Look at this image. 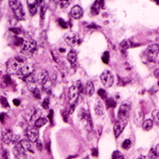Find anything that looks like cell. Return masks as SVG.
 <instances>
[{
  "mask_svg": "<svg viewBox=\"0 0 159 159\" xmlns=\"http://www.w3.org/2000/svg\"><path fill=\"white\" fill-rule=\"evenodd\" d=\"M26 63L27 62H26L25 57H23V56L16 57V58H14V59L9 60V61L7 62V70L11 74H16L17 75L18 71L20 70V68Z\"/></svg>",
  "mask_w": 159,
  "mask_h": 159,
  "instance_id": "obj_1",
  "label": "cell"
},
{
  "mask_svg": "<svg viewBox=\"0 0 159 159\" xmlns=\"http://www.w3.org/2000/svg\"><path fill=\"white\" fill-rule=\"evenodd\" d=\"M37 49V42L32 39H25L23 45L21 47V53L24 56H32L33 53Z\"/></svg>",
  "mask_w": 159,
  "mask_h": 159,
  "instance_id": "obj_2",
  "label": "cell"
},
{
  "mask_svg": "<svg viewBox=\"0 0 159 159\" xmlns=\"http://www.w3.org/2000/svg\"><path fill=\"white\" fill-rule=\"evenodd\" d=\"M9 5H10L11 9H12L15 16L17 19H20V20L25 19V13L23 11V8H22L20 1H10Z\"/></svg>",
  "mask_w": 159,
  "mask_h": 159,
  "instance_id": "obj_3",
  "label": "cell"
},
{
  "mask_svg": "<svg viewBox=\"0 0 159 159\" xmlns=\"http://www.w3.org/2000/svg\"><path fill=\"white\" fill-rule=\"evenodd\" d=\"M23 117L27 122H36L41 117V111L36 107H30L23 112Z\"/></svg>",
  "mask_w": 159,
  "mask_h": 159,
  "instance_id": "obj_4",
  "label": "cell"
},
{
  "mask_svg": "<svg viewBox=\"0 0 159 159\" xmlns=\"http://www.w3.org/2000/svg\"><path fill=\"white\" fill-rule=\"evenodd\" d=\"M158 53H159V45L153 43L148 46V48L145 51V56L150 61H154L157 58Z\"/></svg>",
  "mask_w": 159,
  "mask_h": 159,
  "instance_id": "obj_5",
  "label": "cell"
},
{
  "mask_svg": "<svg viewBox=\"0 0 159 159\" xmlns=\"http://www.w3.org/2000/svg\"><path fill=\"white\" fill-rule=\"evenodd\" d=\"M80 91L77 85H72L69 88V104H70V112H72L78 103Z\"/></svg>",
  "mask_w": 159,
  "mask_h": 159,
  "instance_id": "obj_6",
  "label": "cell"
},
{
  "mask_svg": "<svg viewBox=\"0 0 159 159\" xmlns=\"http://www.w3.org/2000/svg\"><path fill=\"white\" fill-rule=\"evenodd\" d=\"M25 135L29 141L34 143L39 140V131L38 128H36L35 126H30L25 129Z\"/></svg>",
  "mask_w": 159,
  "mask_h": 159,
  "instance_id": "obj_7",
  "label": "cell"
},
{
  "mask_svg": "<svg viewBox=\"0 0 159 159\" xmlns=\"http://www.w3.org/2000/svg\"><path fill=\"white\" fill-rule=\"evenodd\" d=\"M79 117H80V119H81V120L85 124L86 129H87L88 130H91V129H92L93 124H92L91 116H90L88 110H85L84 108H82L81 110H80Z\"/></svg>",
  "mask_w": 159,
  "mask_h": 159,
  "instance_id": "obj_8",
  "label": "cell"
},
{
  "mask_svg": "<svg viewBox=\"0 0 159 159\" xmlns=\"http://www.w3.org/2000/svg\"><path fill=\"white\" fill-rule=\"evenodd\" d=\"M101 81L106 88H108L111 87L113 83H114V78H113L112 74L109 71L106 70L101 74Z\"/></svg>",
  "mask_w": 159,
  "mask_h": 159,
  "instance_id": "obj_9",
  "label": "cell"
},
{
  "mask_svg": "<svg viewBox=\"0 0 159 159\" xmlns=\"http://www.w3.org/2000/svg\"><path fill=\"white\" fill-rule=\"evenodd\" d=\"M128 125V119H117L114 124V135L115 137H119V135L123 132L124 129Z\"/></svg>",
  "mask_w": 159,
  "mask_h": 159,
  "instance_id": "obj_10",
  "label": "cell"
},
{
  "mask_svg": "<svg viewBox=\"0 0 159 159\" xmlns=\"http://www.w3.org/2000/svg\"><path fill=\"white\" fill-rule=\"evenodd\" d=\"M34 73V65L32 63H26L20 68V70L18 71L17 75L20 78L26 79L29 76H31Z\"/></svg>",
  "mask_w": 159,
  "mask_h": 159,
  "instance_id": "obj_11",
  "label": "cell"
},
{
  "mask_svg": "<svg viewBox=\"0 0 159 159\" xmlns=\"http://www.w3.org/2000/svg\"><path fill=\"white\" fill-rule=\"evenodd\" d=\"M48 77H49V73L46 70H39L37 74H36V82L39 85H44L48 81Z\"/></svg>",
  "mask_w": 159,
  "mask_h": 159,
  "instance_id": "obj_12",
  "label": "cell"
},
{
  "mask_svg": "<svg viewBox=\"0 0 159 159\" xmlns=\"http://www.w3.org/2000/svg\"><path fill=\"white\" fill-rule=\"evenodd\" d=\"M1 135H2V140L5 144L8 145V144H11L12 142H14L15 134L11 129H4L1 132Z\"/></svg>",
  "mask_w": 159,
  "mask_h": 159,
  "instance_id": "obj_13",
  "label": "cell"
},
{
  "mask_svg": "<svg viewBox=\"0 0 159 159\" xmlns=\"http://www.w3.org/2000/svg\"><path fill=\"white\" fill-rule=\"evenodd\" d=\"M16 145H18L24 152L34 153V146H33L32 142L29 141L28 139H21Z\"/></svg>",
  "mask_w": 159,
  "mask_h": 159,
  "instance_id": "obj_14",
  "label": "cell"
},
{
  "mask_svg": "<svg viewBox=\"0 0 159 159\" xmlns=\"http://www.w3.org/2000/svg\"><path fill=\"white\" fill-rule=\"evenodd\" d=\"M64 40L66 41V43L69 44L70 46H75V45H77L80 42L78 36L76 35V34L72 33V32L65 34V35H64Z\"/></svg>",
  "mask_w": 159,
  "mask_h": 159,
  "instance_id": "obj_15",
  "label": "cell"
},
{
  "mask_svg": "<svg viewBox=\"0 0 159 159\" xmlns=\"http://www.w3.org/2000/svg\"><path fill=\"white\" fill-rule=\"evenodd\" d=\"M130 107L128 104H123L118 110V116L117 119H127L129 114Z\"/></svg>",
  "mask_w": 159,
  "mask_h": 159,
  "instance_id": "obj_16",
  "label": "cell"
},
{
  "mask_svg": "<svg viewBox=\"0 0 159 159\" xmlns=\"http://www.w3.org/2000/svg\"><path fill=\"white\" fill-rule=\"evenodd\" d=\"M14 156L16 159H30L26 152L22 150L18 145H16L14 148Z\"/></svg>",
  "mask_w": 159,
  "mask_h": 159,
  "instance_id": "obj_17",
  "label": "cell"
},
{
  "mask_svg": "<svg viewBox=\"0 0 159 159\" xmlns=\"http://www.w3.org/2000/svg\"><path fill=\"white\" fill-rule=\"evenodd\" d=\"M70 16L74 19H80V18H82L83 16H84V11L81 8V6L75 5L74 7H72L71 11H70Z\"/></svg>",
  "mask_w": 159,
  "mask_h": 159,
  "instance_id": "obj_18",
  "label": "cell"
},
{
  "mask_svg": "<svg viewBox=\"0 0 159 159\" xmlns=\"http://www.w3.org/2000/svg\"><path fill=\"white\" fill-rule=\"evenodd\" d=\"M105 3L103 1H95L91 7V14L92 16H98L100 11L104 8Z\"/></svg>",
  "mask_w": 159,
  "mask_h": 159,
  "instance_id": "obj_19",
  "label": "cell"
},
{
  "mask_svg": "<svg viewBox=\"0 0 159 159\" xmlns=\"http://www.w3.org/2000/svg\"><path fill=\"white\" fill-rule=\"evenodd\" d=\"M27 5H28V10L31 16H35L38 11V1H34V0L31 1V0H28Z\"/></svg>",
  "mask_w": 159,
  "mask_h": 159,
  "instance_id": "obj_20",
  "label": "cell"
},
{
  "mask_svg": "<svg viewBox=\"0 0 159 159\" xmlns=\"http://www.w3.org/2000/svg\"><path fill=\"white\" fill-rule=\"evenodd\" d=\"M148 159H159V145L152 148L149 152Z\"/></svg>",
  "mask_w": 159,
  "mask_h": 159,
  "instance_id": "obj_21",
  "label": "cell"
},
{
  "mask_svg": "<svg viewBox=\"0 0 159 159\" xmlns=\"http://www.w3.org/2000/svg\"><path fill=\"white\" fill-rule=\"evenodd\" d=\"M95 91V88H94V84L91 82V81H88L86 83V85H85V94L87 96H92L93 93Z\"/></svg>",
  "mask_w": 159,
  "mask_h": 159,
  "instance_id": "obj_22",
  "label": "cell"
},
{
  "mask_svg": "<svg viewBox=\"0 0 159 159\" xmlns=\"http://www.w3.org/2000/svg\"><path fill=\"white\" fill-rule=\"evenodd\" d=\"M67 60L71 64H75L77 62V52L75 50H71L69 53H68Z\"/></svg>",
  "mask_w": 159,
  "mask_h": 159,
  "instance_id": "obj_23",
  "label": "cell"
},
{
  "mask_svg": "<svg viewBox=\"0 0 159 159\" xmlns=\"http://www.w3.org/2000/svg\"><path fill=\"white\" fill-rule=\"evenodd\" d=\"M153 127V121L152 119H147L144 121L143 125H142V128L144 130L148 131V130H151Z\"/></svg>",
  "mask_w": 159,
  "mask_h": 159,
  "instance_id": "obj_24",
  "label": "cell"
},
{
  "mask_svg": "<svg viewBox=\"0 0 159 159\" xmlns=\"http://www.w3.org/2000/svg\"><path fill=\"white\" fill-rule=\"evenodd\" d=\"M95 113L98 116H102L104 114V106L102 102H97V104L95 105Z\"/></svg>",
  "mask_w": 159,
  "mask_h": 159,
  "instance_id": "obj_25",
  "label": "cell"
},
{
  "mask_svg": "<svg viewBox=\"0 0 159 159\" xmlns=\"http://www.w3.org/2000/svg\"><path fill=\"white\" fill-rule=\"evenodd\" d=\"M31 90V93L32 95L35 97L36 99H40L41 97V92H40V90L37 87V86H34L33 88L30 89Z\"/></svg>",
  "mask_w": 159,
  "mask_h": 159,
  "instance_id": "obj_26",
  "label": "cell"
},
{
  "mask_svg": "<svg viewBox=\"0 0 159 159\" xmlns=\"http://www.w3.org/2000/svg\"><path fill=\"white\" fill-rule=\"evenodd\" d=\"M47 123V120L45 119V118H43V117H40V118H39L36 122H35V127L36 128H41V127H43L45 124Z\"/></svg>",
  "mask_w": 159,
  "mask_h": 159,
  "instance_id": "obj_27",
  "label": "cell"
},
{
  "mask_svg": "<svg viewBox=\"0 0 159 159\" xmlns=\"http://www.w3.org/2000/svg\"><path fill=\"white\" fill-rule=\"evenodd\" d=\"M152 121L153 123L156 125V126H159V110L155 109L152 112Z\"/></svg>",
  "mask_w": 159,
  "mask_h": 159,
  "instance_id": "obj_28",
  "label": "cell"
},
{
  "mask_svg": "<svg viewBox=\"0 0 159 159\" xmlns=\"http://www.w3.org/2000/svg\"><path fill=\"white\" fill-rule=\"evenodd\" d=\"M118 80H119V83L118 84L121 85V86H125L126 84H128L129 83H130L131 80L130 79H126V78H122V77H118Z\"/></svg>",
  "mask_w": 159,
  "mask_h": 159,
  "instance_id": "obj_29",
  "label": "cell"
},
{
  "mask_svg": "<svg viewBox=\"0 0 159 159\" xmlns=\"http://www.w3.org/2000/svg\"><path fill=\"white\" fill-rule=\"evenodd\" d=\"M116 101L114 99H112V98H107V107L109 108V107H112V108H114L116 107Z\"/></svg>",
  "mask_w": 159,
  "mask_h": 159,
  "instance_id": "obj_30",
  "label": "cell"
},
{
  "mask_svg": "<svg viewBox=\"0 0 159 159\" xmlns=\"http://www.w3.org/2000/svg\"><path fill=\"white\" fill-rule=\"evenodd\" d=\"M130 147H131V141L129 139H126L122 144V148L124 150H129Z\"/></svg>",
  "mask_w": 159,
  "mask_h": 159,
  "instance_id": "obj_31",
  "label": "cell"
},
{
  "mask_svg": "<svg viewBox=\"0 0 159 159\" xmlns=\"http://www.w3.org/2000/svg\"><path fill=\"white\" fill-rule=\"evenodd\" d=\"M120 46L122 48V51L125 52V51H127V49L129 47V42L128 40H123L120 44Z\"/></svg>",
  "mask_w": 159,
  "mask_h": 159,
  "instance_id": "obj_32",
  "label": "cell"
},
{
  "mask_svg": "<svg viewBox=\"0 0 159 159\" xmlns=\"http://www.w3.org/2000/svg\"><path fill=\"white\" fill-rule=\"evenodd\" d=\"M112 159H125V157L119 151H115L112 153Z\"/></svg>",
  "mask_w": 159,
  "mask_h": 159,
  "instance_id": "obj_33",
  "label": "cell"
},
{
  "mask_svg": "<svg viewBox=\"0 0 159 159\" xmlns=\"http://www.w3.org/2000/svg\"><path fill=\"white\" fill-rule=\"evenodd\" d=\"M3 82L6 85H11L13 84V81H12V79H11V77L9 75H5L3 76Z\"/></svg>",
  "mask_w": 159,
  "mask_h": 159,
  "instance_id": "obj_34",
  "label": "cell"
},
{
  "mask_svg": "<svg viewBox=\"0 0 159 159\" xmlns=\"http://www.w3.org/2000/svg\"><path fill=\"white\" fill-rule=\"evenodd\" d=\"M102 61H103V62L106 63V64L108 63V61H109V53L107 51H106L103 54V56H102Z\"/></svg>",
  "mask_w": 159,
  "mask_h": 159,
  "instance_id": "obj_35",
  "label": "cell"
},
{
  "mask_svg": "<svg viewBox=\"0 0 159 159\" xmlns=\"http://www.w3.org/2000/svg\"><path fill=\"white\" fill-rule=\"evenodd\" d=\"M98 94L99 96L102 98V99H104V100H107V91L105 89H99V91H98Z\"/></svg>",
  "mask_w": 159,
  "mask_h": 159,
  "instance_id": "obj_36",
  "label": "cell"
},
{
  "mask_svg": "<svg viewBox=\"0 0 159 159\" xmlns=\"http://www.w3.org/2000/svg\"><path fill=\"white\" fill-rule=\"evenodd\" d=\"M25 39H22V38H16L15 39V45H16V46H21L22 47V45H23Z\"/></svg>",
  "mask_w": 159,
  "mask_h": 159,
  "instance_id": "obj_37",
  "label": "cell"
},
{
  "mask_svg": "<svg viewBox=\"0 0 159 159\" xmlns=\"http://www.w3.org/2000/svg\"><path fill=\"white\" fill-rule=\"evenodd\" d=\"M0 103H1V105L5 107V108H8L9 107V103L8 101L5 97H1L0 98Z\"/></svg>",
  "mask_w": 159,
  "mask_h": 159,
  "instance_id": "obj_38",
  "label": "cell"
},
{
  "mask_svg": "<svg viewBox=\"0 0 159 159\" xmlns=\"http://www.w3.org/2000/svg\"><path fill=\"white\" fill-rule=\"evenodd\" d=\"M58 23H59V25H60L62 29H66V28H67V23H66V22H65L62 18H59V19H58Z\"/></svg>",
  "mask_w": 159,
  "mask_h": 159,
  "instance_id": "obj_39",
  "label": "cell"
},
{
  "mask_svg": "<svg viewBox=\"0 0 159 159\" xmlns=\"http://www.w3.org/2000/svg\"><path fill=\"white\" fill-rule=\"evenodd\" d=\"M46 10H47V7L46 6H42L41 9H40V19L43 20L44 19V16H45V12H46Z\"/></svg>",
  "mask_w": 159,
  "mask_h": 159,
  "instance_id": "obj_40",
  "label": "cell"
},
{
  "mask_svg": "<svg viewBox=\"0 0 159 159\" xmlns=\"http://www.w3.org/2000/svg\"><path fill=\"white\" fill-rule=\"evenodd\" d=\"M49 105H50V101H49V99H48V98L44 99V101L42 102V107H43V108L48 109V108H49Z\"/></svg>",
  "mask_w": 159,
  "mask_h": 159,
  "instance_id": "obj_41",
  "label": "cell"
},
{
  "mask_svg": "<svg viewBox=\"0 0 159 159\" xmlns=\"http://www.w3.org/2000/svg\"><path fill=\"white\" fill-rule=\"evenodd\" d=\"M70 3H71L70 1H61V2H60V4H61V6L62 9H63V8H66Z\"/></svg>",
  "mask_w": 159,
  "mask_h": 159,
  "instance_id": "obj_42",
  "label": "cell"
},
{
  "mask_svg": "<svg viewBox=\"0 0 159 159\" xmlns=\"http://www.w3.org/2000/svg\"><path fill=\"white\" fill-rule=\"evenodd\" d=\"M10 31H11V32H13V33H15L16 35H18V34L21 33V31H20L19 29H17V28H11Z\"/></svg>",
  "mask_w": 159,
  "mask_h": 159,
  "instance_id": "obj_43",
  "label": "cell"
},
{
  "mask_svg": "<svg viewBox=\"0 0 159 159\" xmlns=\"http://www.w3.org/2000/svg\"><path fill=\"white\" fill-rule=\"evenodd\" d=\"M5 118H6V114L5 113H1V114H0V121H1V123L5 122Z\"/></svg>",
  "mask_w": 159,
  "mask_h": 159,
  "instance_id": "obj_44",
  "label": "cell"
},
{
  "mask_svg": "<svg viewBox=\"0 0 159 159\" xmlns=\"http://www.w3.org/2000/svg\"><path fill=\"white\" fill-rule=\"evenodd\" d=\"M37 142H38V145H37V146H38L39 151H41V150H42V147H43V146H42V143H41L40 141H39V140H38Z\"/></svg>",
  "mask_w": 159,
  "mask_h": 159,
  "instance_id": "obj_45",
  "label": "cell"
},
{
  "mask_svg": "<svg viewBox=\"0 0 159 159\" xmlns=\"http://www.w3.org/2000/svg\"><path fill=\"white\" fill-rule=\"evenodd\" d=\"M63 114H62V116H63V119L65 120V122H67V116H68V113H70V112H67V111H64V112H62Z\"/></svg>",
  "mask_w": 159,
  "mask_h": 159,
  "instance_id": "obj_46",
  "label": "cell"
},
{
  "mask_svg": "<svg viewBox=\"0 0 159 159\" xmlns=\"http://www.w3.org/2000/svg\"><path fill=\"white\" fill-rule=\"evenodd\" d=\"M92 155H93L94 157H97V156H98V150H97V149H93V150H92Z\"/></svg>",
  "mask_w": 159,
  "mask_h": 159,
  "instance_id": "obj_47",
  "label": "cell"
},
{
  "mask_svg": "<svg viewBox=\"0 0 159 159\" xmlns=\"http://www.w3.org/2000/svg\"><path fill=\"white\" fill-rule=\"evenodd\" d=\"M3 153H2V155H3V159H8V152H7V151H3L2 152Z\"/></svg>",
  "mask_w": 159,
  "mask_h": 159,
  "instance_id": "obj_48",
  "label": "cell"
},
{
  "mask_svg": "<svg viewBox=\"0 0 159 159\" xmlns=\"http://www.w3.org/2000/svg\"><path fill=\"white\" fill-rule=\"evenodd\" d=\"M87 28H93V29H95V28H97V29H99L100 27L99 26H97V25H95V24H91V25H87Z\"/></svg>",
  "mask_w": 159,
  "mask_h": 159,
  "instance_id": "obj_49",
  "label": "cell"
},
{
  "mask_svg": "<svg viewBox=\"0 0 159 159\" xmlns=\"http://www.w3.org/2000/svg\"><path fill=\"white\" fill-rule=\"evenodd\" d=\"M19 104H20L19 100H17V99H15V100H14V105H15V106L18 107V106H19Z\"/></svg>",
  "mask_w": 159,
  "mask_h": 159,
  "instance_id": "obj_50",
  "label": "cell"
},
{
  "mask_svg": "<svg viewBox=\"0 0 159 159\" xmlns=\"http://www.w3.org/2000/svg\"><path fill=\"white\" fill-rule=\"evenodd\" d=\"M49 117H50V122L52 123V118H53V110H50V114H49Z\"/></svg>",
  "mask_w": 159,
  "mask_h": 159,
  "instance_id": "obj_51",
  "label": "cell"
},
{
  "mask_svg": "<svg viewBox=\"0 0 159 159\" xmlns=\"http://www.w3.org/2000/svg\"><path fill=\"white\" fill-rule=\"evenodd\" d=\"M137 159H146V157H145L144 155H140Z\"/></svg>",
  "mask_w": 159,
  "mask_h": 159,
  "instance_id": "obj_52",
  "label": "cell"
},
{
  "mask_svg": "<svg viewBox=\"0 0 159 159\" xmlns=\"http://www.w3.org/2000/svg\"><path fill=\"white\" fill-rule=\"evenodd\" d=\"M156 4H159V1H157V2H156Z\"/></svg>",
  "mask_w": 159,
  "mask_h": 159,
  "instance_id": "obj_53",
  "label": "cell"
},
{
  "mask_svg": "<svg viewBox=\"0 0 159 159\" xmlns=\"http://www.w3.org/2000/svg\"><path fill=\"white\" fill-rule=\"evenodd\" d=\"M0 17H1V13H0Z\"/></svg>",
  "mask_w": 159,
  "mask_h": 159,
  "instance_id": "obj_54",
  "label": "cell"
}]
</instances>
